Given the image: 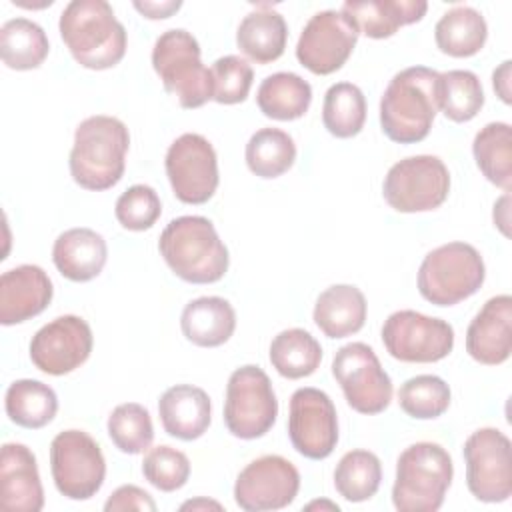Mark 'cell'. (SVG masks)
<instances>
[{"label":"cell","mask_w":512,"mask_h":512,"mask_svg":"<svg viewBox=\"0 0 512 512\" xmlns=\"http://www.w3.org/2000/svg\"><path fill=\"white\" fill-rule=\"evenodd\" d=\"M486 266L466 242H448L430 250L418 268V292L434 306H454L480 290Z\"/></svg>","instance_id":"cell-6"},{"label":"cell","mask_w":512,"mask_h":512,"mask_svg":"<svg viewBox=\"0 0 512 512\" xmlns=\"http://www.w3.org/2000/svg\"><path fill=\"white\" fill-rule=\"evenodd\" d=\"M212 100L218 104H238L248 98V92L252 88L254 80V70L252 66L236 56V54H226L218 58L212 68Z\"/></svg>","instance_id":"cell-42"},{"label":"cell","mask_w":512,"mask_h":512,"mask_svg":"<svg viewBox=\"0 0 512 512\" xmlns=\"http://www.w3.org/2000/svg\"><path fill=\"white\" fill-rule=\"evenodd\" d=\"M466 484L480 502H506L512 496V444L498 428H480L464 442Z\"/></svg>","instance_id":"cell-11"},{"label":"cell","mask_w":512,"mask_h":512,"mask_svg":"<svg viewBox=\"0 0 512 512\" xmlns=\"http://www.w3.org/2000/svg\"><path fill=\"white\" fill-rule=\"evenodd\" d=\"M288 40V26L284 16L270 6H258L248 12L238 30L236 44L244 56L256 64H270L284 54Z\"/></svg>","instance_id":"cell-27"},{"label":"cell","mask_w":512,"mask_h":512,"mask_svg":"<svg viewBox=\"0 0 512 512\" xmlns=\"http://www.w3.org/2000/svg\"><path fill=\"white\" fill-rule=\"evenodd\" d=\"M50 470L56 490L70 500H88L104 484L106 460L84 430L58 432L50 442Z\"/></svg>","instance_id":"cell-9"},{"label":"cell","mask_w":512,"mask_h":512,"mask_svg":"<svg viewBox=\"0 0 512 512\" xmlns=\"http://www.w3.org/2000/svg\"><path fill=\"white\" fill-rule=\"evenodd\" d=\"M466 352L480 364L498 366L512 352V298L498 294L486 300L466 330Z\"/></svg>","instance_id":"cell-19"},{"label":"cell","mask_w":512,"mask_h":512,"mask_svg":"<svg viewBox=\"0 0 512 512\" xmlns=\"http://www.w3.org/2000/svg\"><path fill=\"white\" fill-rule=\"evenodd\" d=\"M130 134L122 120L106 114L88 116L76 126L70 150L72 180L84 190L116 186L126 168Z\"/></svg>","instance_id":"cell-3"},{"label":"cell","mask_w":512,"mask_h":512,"mask_svg":"<svg viewBox=\"0 0 512 512\" xmlns=\"http://www.w3.org/2000/svg\"><path fill=\"white\" fill-rule=\"evenodd\" d=\"M106 430L112 444L124 454H140L154 440L150 412L138 402L118 404L108 416Z\"/></svg>","instance_id":"cell-38"},{"label":"cell","mask_w":512,"mask_h":512,"mask_svg":"<svg viewBox=\"0 0 512 512\" xmlns=\"http://www.w3.org/2000/svg\"><path fill=\"white\" fill-rule=\"evenodd\" d=\"M488 38L484 16L472 6H454L434 26V40L440 52L454 58H470L482 50Z\"/></svg>","instance_id":"cell-28"},{"label":"cell","mask_w":512,"mask_h":512,"mask_svg":"<svg viewBox=\"0 0 512 512\" xmlns=\"http://www.w3.org/2000/svg\"><path fill=\"white\" fill-rule=\"evenodd\" d=\"M4 408L16 426L36 430L54 420L58 412V396L48 384L22 378L8 386Z\"/></svg>","instance_id":"cell-31"},{"label":"cell","mask_w":512,"mask_h":512,"mask_svg":"<svg viewBox=\"0 0 512 512\" xmlns=\"http://www.w3.org/2000/svg\"><path fill=\"white\" fill-rule=\"evenodd\" d=\"M382 482L380 458L370 450L346 452L334 470L336 492L348 502L370 500Z\"/></svg>","instance_id":"cell-36"},{"label":"cell","mask_w":512,"mask_h":512,"mask_svg":"<svg viewBox=\"0 0 512 512\" xmlns=\"http://www.w3.org/2000/svg\"><path fill=\"white\" fill-rule=\"evenodd\" d=\"M298 490V468L284 456L266 454L240 470L234 482V502L246 512L282 510L294 502Z\"/></svg>","instance_id":"cell-15"},{"label":"cell","mask_w":512,"mask_h":512,"mask_svg":"<svg viewBox=\"0 0 512 512\" xmlns=\"http://www.w3.org/2000/svg\"><path fill=\"white\" fill-rule=\"evenodd\" d=\"M454 464L436 442L410 444L396 460L392 504L398 512H436L452 484Z\"/></svg>","instance_id":"cell-5"},{"label":"cell","mask_w":512,"mask_h":512,"mask_svg":"<svg viewBox=\"0 0 512 512\" xmlns=\"http://www.w3.org/2000/svg\"><path fill=\"white\" fill-rule=\"evenodd\" d=\"M398 404L410 418H438L450 406V386L434 374L412 376L400 386Z\"/></svg>","instance_id":"cell-39"},{"label":"cell","mask_w":512,"mask_h":512,"mask_svg":"<svg viewBox=\"0 0 512 512\" xmlns=\"http://www.w3.org/2000/svg\"><path fill=\"white\" fill-rule=\"evenodd\" d=\"M312 102V86L294 72H274L266 76L256 92V104L266 118L296 120L302 118Z\"/></svg>","instance_id":"cell-29"},{"label":"cell","mask_w":512,"mask_h":512,"mask_svg":"<svg viewBox=\"0 0 512 512\" xmlns=\"http://www.w3.org/2000/svg\"><path fill=\"white\" fill-rule=\"evenodd\" d=\"M476 166L488 182L506 194L512 188V128L508 122H488L472 142Z\"/></svg>","instance_id":"cell-30"},{"label":"cell","mask_w":512,"mask_h":512,"mask_svg":"<svg viewBox=\"0 0 512 512\" xmlns=\"http://www.w3.org/2000/svg\"><path fill=\"white\" fill-rule=\"evenodd\" d=\"M358 36L356 24L346 14L340 10H320L302 28L296 58L312 74H332L346 64Z\"/></svg>","instance_id":"cell-16"},{"label":"cell","mask_w":512,"mask_h":512,"mask_svg":"<svg viewBox=\"0 0 512 512\" xmlns=\"http://www.w3.org/2000/svg\"><path fill=\"white\" fill-rule=\"evenodd\" d=\"M54 288L48 274L36 264H20L0 276V322L22 324L44 312Z\"/></svg>","instance_id":"cell-21"},{"label":"cell","mask_w":512,"mask_h":512,"mask_svg":"<svg viewBox=\"0 0 512 512\" xmlns=\"http://www.w3.org/2000/svg\"><path fill=\"white\" fill-rule=\"evenodd\" d=\"M366 312L368 304L360 288L352 284H334L318 296L312 318L324 336L346 338L364 326Z\"/></svg>","instance_id":"cell-25"},{"label":"cell","mask_w":512,"mask_h":512,"mask_svg":"<svg viewBox=\"0 0 512 512\" xmlns=\"http://www.w3.org/2000/svg\"><path fill=\"white\" fill-rule=\"evenodd\" d=\"M246 164L260 178H278L288 172L296 160V144L292 136L280 128L256 130L244 150Z\"/></svg>","instance_id":"cell-34"},{"label":"cell","mask_w":512,"mask_h":512,"mask_svg":"<svg viewBox=\"0 0 512 512\" xmlns=\"http://www.w3.org/2000/svg\"><path fill=\"white\" fill-rule=\"evenodd\" d=\"M50 50L44 28L28 18H12L0 28V56L12 70L38 68Z\"/></svg>","instance_id":"cell-32"},{"label":"cell","mask_w":512,"mask_h":512,"mask_svg":"<svg viewBox=\"0 0 512 512\" xmlns=\"http://www.w3.org/2000/svg\"><path fill=\"white\" fill-rule=\"evenodd\" d=\"M450 192V172L432 154H418L398 160L384 176L382 194L390 208L414 214L438 208Z\"/></svg>","instance_id":"cell-10"},{"label":"cell","mask_w":512,"mask_h":512,"mask_svg":"<svg viewBox=\"0 0 512 512\" xmlns=\"http://www.w3.org/2000/svg\"><path fill=\"white\" fill-rule=\"evenodd\" d=\"M324 128L336 138L360 134L366 122V98L352 82H336L324 94L322 104Z\"/></svg>","instance_id":"cell-35"},{"label":"cell","mask_w":512,"mask_h":512,"mask_svg":"<svg viewBox=\"0 0 512 512\" xmlns=\"http://www.w3.org/2000/svg\"><path fill=\"white\" fill-rule=\"evenodd\" d=\"M114 214L122 228L142 232L156 224L162 214V202L152 186L134 184L118 196Z\"/></svg>","instance_id":"cell-41"},{"label":"cell","mask_w":512,"mask_h":512,"mask_svg":"<svg viewBox=\"0 0 512 512\" xmlns=\"http://www.w3.org/2000/svg\"><path fill=\"white\" fill-rule=\"evenodd\" d=\"M0 506L10 512H40L44 488L34 452L20 442H6L0 452Z\"/></svg>","instance_id":"cell-20"},{"label":"cell","mask_w":512,"mask_h":512,"mask_svg":"<svg viewBox=\"0 0 512 512\" xmlns=\"http://www.w3.org/2000/svg\"><path fill=\"white\" fill-rule=\"evenodd\" d=\"M182 6V2H134V8L150 20H162V18H170L174 12H178Z\"/></svg>","instance_id":"cell-44"},{"label":"cell","mask_w":512,"mask_h":512,"mask_svg":"<svg viewBox=\"0 0 512 512\" xmlns=\"http://www.w3.org/2000/svg\"><path fill=\"white\" fill-rule=\"evenodd\" d=\"M316 508H326V510H334V512L340 510L338 504L328 502V500H314V502H310V504L306 506V510H316Z\"/></svg>","instance_id":"cell-48"},{"label":"cell","mask_w":512,"mask_h":512,"mask_svg":"<svg viewBox=\"0 0 512 512\" xmlns=\"http://www.w3.org/2000/svg\"><path fill=\"white\" fill-rule=\"evenodd\" d=\"M428 10L424 0H350L340 12L346 14L368 38L382 40L394 36L402 26L420 22Z\"/></svg>","instance_id":"cell-23"},{"label":"cell","mask_w":512,"mask_h":512,"mask_svg":"<svg viewBox=\"0 0 512 512\" xmlns=\"http://www.w3.org/2000/svg\"><path fill=\"white\" fill-rule=\"evenodd\" d=\"M508 202H510V196L504 194L496 204H494V224L500 228V232L504 236H510V230H508Z\"/></svg>","instance_id":"cell-46"},{"label":"cell","mask_w":512,"mask_h":512,"mask_svg":"<svg viewBox=\"0 0 512 512\" xmlns=\"http://www.w3.org/2000/svg\"><path fill=\"white\" fill-rule=\"evenodd\" d=\"M386 352L408 364H430L446 358L454 348V328L416 310H396L382 326Z\"/></svg>","instance_id":"cell-13"},{"label":"cell","mask_w":512,"mask_h":512,"mask_svg":"<svg viewBox=\"0 0 512 512\" xmlns=\"http://www.w3.org/2000/svg\"><path fill=\"white\" fill-rule=\"evenodd\" d=\"M94 346L90 324L74 314H64L44 324L30 340L32 364L50 376H64L80 368Z\"/></svg>","instance_id":"cell-18"},{"label":"cell","mask_w":512,"mask_h":512,"mask_svg":"<svg viewBox=\"0 0 512 512\" xmlns=\"http://www.w3.org/2000/svg\"><path fill=\"white\" fill-rule=\"evenodd\" d=\"M270 362L276 372L288 380L314 374L322 362L320 342L304 328H288L274 336L270 344Z\"/></svg>","instance_id":"cell-33"},{"label":"cell","mask_w":512,"mask_h":512,"mask_svg":"<svg viewBox=\"0 0 512 512\" xmlns=\"http://www.w3.org/2000/svg\"><path fill=\"white\" fill-rule=\"evenodd\" d=\"M180 328L192 344L216 348L228 342L234 334L236 312L232 304L220 296H200L184 306Z\"/></svg>","instance_id":"cell-26"},{"label":"cell","mask_w":512,"mask_h":512,"mask_svg":"<svg viewBox=\"0 0 512 512\" xmlns=\"http://www.w3.org/2000/svg\"><path fill=\"white\" fill-rule=\"evenodd\" d=\"M278 416V400L268 374L254 364L236 368L226 384L224 424L240 440L268 434Z\"/></svg>","instance_id":"cell-8"},{"label":"cell","mask_w":512,"mask_h":512,"mask_svg":"<svg viewBox=\"0 0 512 512\" xmlns=\"http://www.w3.org/2000/svg\"><path fill=\"white\" fill-rule=\"evenodd\" d=\"M60 36L88 70H108L126 54V28L106 0H72L60 14Z\"/></svg>","instance_id":"cell-2"},{"label":"cell","mask_w":512,"mask_h":512,"mask_svg":"<svg viewBox=\"0 0 512 512\" xmlns=\"http://www.w3.org/2000/svg\"><path fill=\"white\" fill-rule=\"evenodd\" d=\"M158 250L168 268L190 284H212L228 272V248L204 216H178L160 234Z\"/></svg>","instance_id":"cell-4"},{"label":"cell","mask_w":512,"mask_h":512,"mask_svg":"<svg viewBox=\"0 0 512 512\" xmlns=\"http://www.w3.org/2000/svg\"><path fill=\"white\" fill-rule=\"evenodd\" d=\"M106 258V240L92 228H70L62 232L52 246L54 266L72 282H88L96 278L102 272Z\"/></svg>","instance_id":"cell-24"},{"label":"cell","mask_w":512,"mask_h":512,"mask_svg":"<svg viewBox=\"0 0 512 512\" xmlns=\"http://www.w3.org/2000/svg\"><path fill=\"white\" fill-rule=\"evenodd\" d=\"M438 106L452 122H470L484 106L480 78L470 70H448L438 80Z\"/></svg>","instance_id":"cell-37"},{"label":"cell","mask_w":512,"mask_h":512,"mask_svg":"<svg viewBox=\"0 0 512 512\" xmlns=\"http://www.w3.org/2000/svg\"><path fill=\"white\" fill-rule=\"evenodd\" d=\"M332 374L352 410L372 416L390 406L392 380L368 344L350 342L342 346L334 354Z\"/></svg>","instance_id":"cell-12"},{"label":"cell","mask_w":512,"mask_h":512,"mask_svg":"<svg viewBox=\"0 0 512 512\" xmlns=\"http://www.w3.org/2000/svg\"><path fill=\"white\" fill-rule=\"evenodd\" d=\"M440 72L426 66L400 70L380 98L382 132L398 144L424 140L438 112Z\"/></svg>","instance_id":"cell-1"},{"label":"cell","mask_w":512,"mask_h":512,"mask_svg":"<svg viewBox=\"0 0 512 512\" xmlns=\"http://www.w3.org/2000/svg\"><path fill=\"white\" fill-rule=\"evenodd\" d=\"M510 66L512 62L510 60H504L494 72H492V86H494V92L498 94V98L504 102V104H510L512 98H510Z\"/></svg>","instance_id":"cell-45"},{"label":"cell","mask_w":512,"mask_h":512,"mask_svg":"<svg viewBox=\"0 0 512 512\" xmlns=\"http://www.w3.org/2000/svg\"><path fill=\"white\" fill-rule=\"evenodd\" d=\"M174 196L184 204H204L218 188V158L214 146L196 132L178 136L164 160Z\"/></svg>","instance_id":"cell-14"},{"label":"cell","mask_w":512,"mask_h":512,"mask_svg":"<svg viewBox=\"0 0 512 512\" xmlns=\"http://www.w3.org/2000/svg\"><path fill=\"white\" fill-rule=\"evenodd\" d=\"M288 436L298 454L328 458L338 444V416L330 396L318 388H298L290 398Z\"/></svg>","instance_id":"cell-17"},{"label":"cell","mask_w":512,"mask_h":512,"mask_svg":"<svg viewBox=\"0 0 512 512\" xmlns=\"http://www.w3.org/2000/svg\"><path fill=\"white\" fill-rule=\"evenodd\" d=\"M208 508L222 510V504L216 500H208V498H196V500H188L180 506V510H208Z\"/></svg>","instance_id":"cell-47"},{"label":"cell","mask_w":512,"mask_h":512,"mask_svg":"<svg viewBox=\"0 0 512 512\" xmlns=\"http://www.w3.org/2000/svg\"><path fill=\"white\" fill-rule=\"evenodd\" d=\"M104 510L106 512H124V510H138V512H146L148 510V512H154L156 510V502H154V498L146 490H142V488H138L134 484H124V486L116 488L108 496V500L104 502Z\"/></svg>","instance_id":"cell-43"},{"label":"cell","mask_w":512,"mask_h":512,"mask_svg":"<svg viewBox=\"0 0 512 512\" xmlns=\"http://www.w3.org/2000/svg\"><path fill=\"white\" fill-rule=\"evenodd\" d=\"M152 66L182 108H200L212 100V72L202 64L200 44L190 32L182 28L162 32L152 48Z\"/></svg>","instance_id":"cell-7"},{"label":"cell","mask_w":512,"mask_h":512,"mask_svg":"<svg viewBox=\"0 0 512 512\" xmlns=\"http://www.w3.org/2000/svg\"><path fill=\"white\" fill-rule=\"evenodd\" d=\"M158 414L166 434L186 442L196 440L212 420L210 396L192 384L170 386L158 400Z\"/></svg>","instance_id":"cell-22"},{"label":"cell","mask_w":512,"mask_h":512,"mask_svg":"<svg viewBox=\"0 0 512 512\" xmlns=\"http://www.w3.org/2000/svg\"><path fill=\"white\" fill-rule=\"evenodd\" d=\"M142 474L144 478L162 492L180 490L190 478V460L184 452L160 444L148 448L142 460Z\"/></svg>","instance_id":"cell-40"}]
</instances>
